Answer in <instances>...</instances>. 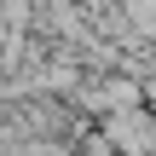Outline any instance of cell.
Instances as JSON below:
<instances>
[{"label":"cell","mask_w":156,"mask_h":156,"mask_svg":"<svg viewBox=\"0 0 156 156\" xmlns=\"http://www.w3.org/2000/svg\"><path fill=\"white\" fill-rule=\"evenodd\" d=\"M98 127H104V139H110L122 156H156V110L151 104L110 110V116H98Z\"/></svg>","instance_id":"6da1fadb"}]
</instances>
